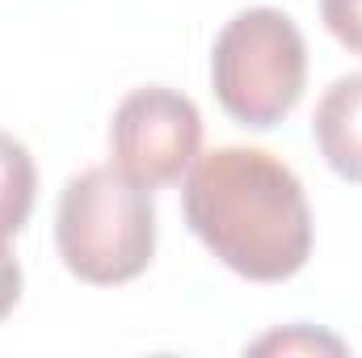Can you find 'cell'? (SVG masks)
Wrapping results in <instances>:
<instances>
[{"label": "cell", "mask_w": 362, "mask_h": 358, "mask_svg": "<svg viewBox=\"0 0 362 358\" xmlns=\"http://www.w3.org/2000/svg\"><path fill=\"white\" fill-rule=\"evenodd\" d=\"M312 135L325 165L337 178L362 185V72L337 76L320 93L312 114Z\"/></svg>", "instance_id": "cell-5"}, {"label": "cell", "mask_w": 362, "mask_h": 358, "mask_svg": "<svg viewBox=\"0 0 362 358\" xmlns=\"http://www.w3.org/2000/svg\"><path fill=\"white\" fill-rule=\"evenodd\" d=\"M211 89L240 127L266 131L282 122L308 89V42L291 13L270 4L236 13L215 38Z\"/></svg>", "instance_id": "cell-3"}, {"label": "cell", "mask_w": 362, "mask_h": 358, "mask_svg": "<svg viewBox=\"0 0 362 358\" xmlns=\"http://www.w3.org/2000/svg\"><path fill=\"white\" fill-rule=\"evenodd\" d=\"M202 156V114L169 85L131 89L110 118V165L135 185L165 190L185 181Z\"/></svg>", "instance_id": "cell-4"}, {"label": "cell", "mask_w": 362, "mask_h": 358, "mask_svg": "<svg viewBox=\"0 0 362 358\" xmlns=\"http://www.w3.org/2000/svg\"><path fill=\"white\" fill-rule=\"evenodd\" d=\"M245 354H346V342L308 325H291L257 337L253 346H245Z\"/></svg>", "instance_id": "cell-7"}, {"label": "cell", "mask_w": 362, "mask_h": 358, "mask_svg": "<svg viewBox=\"0 0 362 358\" xmlns=\"http://www.w3.org/2000/svg\"><path fill=\"white\" fill-rule=\"evenodd\" d=\"M55 249L64 270L89 287L135 282L156 258L152 194L114 165L68 178L55 207Z\"/></svg>", "instance_id": "cell-2"}, {"label": "cell", "mask_w": 362, "mask_h": 358, "mask_svg": "<svg viewBox=\"0 0 362 358\" xmlns=\"http://www.w3.org/2000/svg\"><path fill=\"white\" fill-rule=\"evenodd\" d=\"M17 304H21V262L13 258L8 241H0V325L13 316Z\"/></svg>", "instance_id": "cell-9"}, {"label": "cell", "mask_w": 362, "mask_h": 358, "mask_svg": "<svg viewBox=\"0 0 362 358\" xmlns=\"http://www.w3.org/2000/svg\"><path fill=\"white\" fill-rule=\"evenodd\" d=\"M320 21L350 55H362V0H320Z\"/></svg>", "instance_id": "cell-8"}, {"label": "cell", "mask_w": 362, "mask_h": 358, "mask_svg": "<svg viewBox=\"0 0 362 358\" xmlns=\"http://www.w3.org/2000/svg\"><path fill=\"white\" fill-rule=\"evenodd\" d=\"M185 224L245 282H286L312 258V207L295 169L270 148L202 152L181 190Z\"/></svg>", "instance_id": "cell-1"}, {"label": "cell", "mask_w": 362, "mask_h": 358, "mask_svg": "<svg viewBox=\"0 0 362 358\" xmlns=\"http://www.w3.org/2000/svg\"><path fill=\"white\" fill-rule=\"evenodd\" d=\"M34 198H38V165L30 148L8 131H0V241H13L30 224Z\"/></svg>", "instance_id": "cell-6"}]
</instances>
